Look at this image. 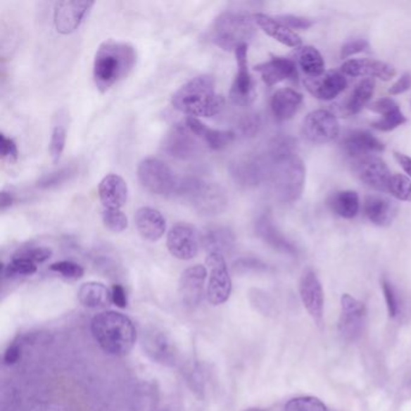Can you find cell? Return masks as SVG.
<instances>
[{"label": "cell", "mask_w": 411, "mask_h": 411, "mask_svg": "<svg viewBox=\"0 0 411 411\" xmlns=\"http://www.w3.org/2000/svg\"><path fill=\"white\" fill-rule=\"evenodd\" d=\"M137 64V51L129 42L106 40L98 47L93 62V79L101 92L109 91L129 75Z\"/></svg>", "instance_id": "obj_1"}, {"label": "cell", "mask_w": 411, "mask_h": 411, "mask_svg": "<svg viewBox=\"0 0 411 411\" xmlns=\"http://www.w3.org/2000/svg\"><path fill=\"white\" fill-rule=\"evenodd\" d=\"M172 105L189 118H209L223 109L225 98L216 91L213 76L199 75L172 94Z\"/></svg>", "instance_id": "obj_2"}, {"label": "cell", "mask_w": 411, "mask_h": 411, "mask_svg": "<svg viewBox=\"0 0 411 411\" xmlns=\"http://www.w3.org/2000/svg\"><path fill=\"white\" fill-rule=\"evenodd\" d=\"M91 331L101 350L113 356H125L130 353L138 338L133 321L118 311L96 315L91 323Z\"/></svg>", "instance_id": "obj_3"}, {"label": "cell", "mask_w": 411, "mask_h": 411, "mask_svg": "<svg viewBox=\"0 0 411 411\" xmlns=\"http://www.w3.org/2000/svg\"><path fill=\"white\" fill-rule=\"evenodd\" d=\"M256 33L253 17L239 11H225L215 20L210 30V40L223 50H236L248 45Z\"/></svg>", "instance_id": "obj_4"}, {"label": "cell", "mask_w": 411, "mask_h": 411, "mask_svg": "<svg viewBox=\"0 0 411 411\" xmlns=\"http://www.w3.org/2000/svg\"><path fill=\"white\" fill-rule=\"evenodd\" d=\"M272 175L277 196L282 202L298 201L305 185V165L296 152L270 160Z\"/></svg>", "instance_id": "obj_5"}, {"label": "cell", "mask_w": 411, "mask_h": 411, "mask_svg": "<svg viewBox=\"0 0 411 411\" xmlns=\"http://www.w3.org/2000/svg\"><path fill=\"white\" fill-rule=\"evenodd\" d=\"M175 196L187 199L197 213L206 216L221 214L227 206V196L222 187L197 177L179 180Z\"/></svg>", "instance_id": "obj_6"}, {"label": "cell", "mask_w": 411, "mask_h": 411, "mask_svg": "<svg viewBox=\"0 0 411 411\" xmlns=\"http://www.w3.org/2000/svg\"><path fill=\"white\" fill-rule=\"evenodd\" d=\"M138 179L144 189L160 196H175L179 180L168 164L158 158H146L138 167Z\"/></svg>", "instance_id": "obj_7"}, {"label": "cell", "mask_w": 411, "mask_h": 411, "mask_svg": "<svg viewBox=\"0 0 411 411\" xmlns=\"http://www.w3.org/2000/svg\"><path fill=\"white\" fill-rule=\"evenodd\" d=\"M339 122L328 110H315L303 121L302 134L311 144L331 143L339 135Z\"/></svg>", "instance_id": "obj_8"}, {"label": "cell", "mask_w": 411, "mask_h": 411, "mask_svg": "<svg viewBox=\"0 0 411 411\" xmlns=\"http://www.w3.org/2000/svg\"><path fill=\"white\" fill-rule=\"evenodd\" d=\"M231 175L239 185L253 187L272 175V163L267 155L244 156L231 164Z\"/></svg>", "instance_id": "obj_9"}, {"label": "cell", "mask_w": 411, "mask_h": 411, "mask_svg": "<svg viewBox=\"0 0 411 411\" xmlns=\"http://www.w3.org/2000/svg\"><path fill=\"white\" fill-rule=\"evenodd\" d=\"M206 265L209 268V282L206 296L210 304L221 305L229 299L232 292V282L226 260L221 253L211 252L206 257Z\"/></svg>", "instance_id": "obj_10"}, {"label": "cell", "mask_w": 411, "mask_h": 411, "mask_svg": "<svg viewBox=\"0 0 411 411\" xmlns=\"http://www.w3.org/2000/svg\"><path fill=\"white\" fill-rule=\"evenodd\" d=\"M94 3L80 0H65L55 4L53 23L56 30L62 35H69L77 30Z\"/></svg>", "instance_id": "obj_11"}, {"label": "cell", "mask_w": 411, "mask_h": 411, "mask_svg": "<svg viewBox=\"0 0 411 411\" xmlns=\"http://www.w3.org/2000/svg\"><path fill=\"white\" fill-rule=\"evenodd\" d=\"M167 246L172 256L177 260H192L199 251V238L196 228L189 223H177L168 232Z\"/></svg>", "instance_id": "obj_12"}, {"label": "cell", "mask_w": 411, "mask_h": 411, "mask_svg": "<svg viewBox=\"0 0 411 411\" xmlns=\"http://www.w3.org/2000/svg\"><path fill=\"white\" fill-rule=\"evenodd\" d=\"M162 150L170 157L186 160L196 157L201 152V146L197 141V137L185 125L174 127L165 135Z\"/></svg>", "instance_id": "obj_13"}, {"label": "cell", "mask_w": 411, "mask_h": 411, "mask_svg": "<svg viewBox=\"0 0 411 411\" xmlns=\"http://www.w3.org/2000/svg\"><path fill=\"white\" fill-rule=\"evenodd\" d=\"M340 145L345 155L355 162L365 160L367 157L375 156V153L385 150V145L381 140L367 130H353L343 139Z\"/></svg>", "instance_id": "obj_14"}, {"label": "cell", "mask_w": 411, "mask_h": 411, "mask_svg": "<svg viewBox=\"0 0 411 411\" xmlns=\"http://www.w3.org/2000/svg\"><path fill=\"white\" fill-rule=\"evenodd\" d=\"M355 163L357 174L365 185L378 192H387L392 174L385 160L378 156H370Z\"/></svg>", "instance_id": "obj_15"}, {"label": "cell", "mask_w": 411, "mask_h": 411, "mask_svg": "<svg viewBox=\"0 0 411 411\" xmlns=\"http://www.w3.org/2000/svg\"><path fill=\"white\" fill-rule=\"evenodd\" d=\"M235 58L238 72L235 75L234 82L232 84L231 97L236 104H250L255 97V93L253 81L248 70V45H241L235 50Z\"/></svg>", "instance_id": "obj_16"}, {"label": "cell", "mask_w": 411, "mask_h": 411, "mask_svg": "<svg viewBox=\"0 0 411 411\" xmlns=\"http://www.w3.org/2000/svg\"><path fill=\"white\" fill-rule=\"evenodd\" d=\"M299 294L303 304L317 323L322 322L324 294L319 277L314 272H305L299 282Z\"/></svg>", "instance_id": "obj_17"}, {"label": "cell", "mask_w": 411, "mask_h": 411, "mask_svg": "<svg viewBox=\"0 0 411 411\" xmlns=\"http://www.w3.org/2000/svg\"><path fill=\"white\" fill-rule=\"evenodd\" d=\"M304 84L315 98L331 101L348 87V80L341 72H324L322 75L305 77Z\"/></svg>", "instance_id": "obj_18"}, {"label": "cell", "mask_w": 411, "mask_h": 411, "mask_svg": "<svg viewBox=\"0 0 411 411\" xmlns=\"http://www.w3.org/2000/svg\"><path fill=\"white\" fill-rule=\"evenodd\" d=\"M365 308L363 303L353 298L350 294L341 297V315L339 320V331L345 338L355 339L361 334L365 322Z\"/></svg>", "instance_id": "obj_19"}, {"label": "cell", "mask_w": 411, "mask_h": 411, "mask_svg": "<svg viewBox=\"0 0 411 411\" xmlns=\"http://www.w3.org/2000/svg\"><path fill=\"white\" fill-rule=\"evenodd\" d=\"M206 277L208 270L204 265H201L189 267L182 273L179 291L182 302L185 303L186 305L196 307L202 302Z\"/></svg>", "instance_id": "obj_20"}, {"label": "cell", "mask_w": 411, "mask_h": 411, "mask_svg": "<svg viewBox=\"0 0 411 411\" xmlns=\"http://www.w3.org/2000/svg\"><path fill=\"white\" fill-rule=\"evenodd\" d=\"M255 70L260 72L262 80L265 81V84L269 87L284 81L297 80L298 76L296 62L284 57H273L267 62L256 65Z\"/></svg>", "instance_id": "obj_21"}, {"label": "cell", "mask_w": 411, "mask_h": 411, "mask_svg": "<svg viewBox=\"0 0 411 411\" xmlns=\"http://www.w3.org/2000/svg\"><path fill=\"white\" fill-rule=\"evenodd\" d=\"M341 72L350 76H369L382 81H390L396 76V69L391 64L378 59H348L341 65Z\"/></svg>", "instance_id": "obj_22"}, {"label": "cell", "mask_w": 411, "mask_h": 411, "mask_svg": "<svg viewBox=\"0 0 411 411\" xmlns=\"http://www.w3.org/2000/svg\"><path fill=\"white\" fill-rule=\"evenodd\" d=\"M144 350L152 361L164 365H172L175 361V348L167 334L157 329L144 331Z\"/></svg>", "instance_id": "obj_23"}, {"label": "cell", "mask_w": 411, "mask_h": 411, "mask_svg": "<svg viewBox=\"0 0 411 411\" xmlns=\"http://www.w3.org/2000/svg\"><path fill=\"white\" fill-rule=\"evenodd\" d=\"M256 233L260 239L268 244L269 246L275 248L279 252L287 255H297V248L291 240L287 239L282 231L274 222L273 216L265 213L260 215L256 221Z\"/></svg>", "instance_id": "obj_24"}, {"label": "cell", "mask_w": 411, "mask_h": 411, "mask_svg": "<svg viewBox=\"0 0 411 411\" xmlns=\"http://www.w3.org/2000/svg\"><path fill=\"white\" fill-rule=\"evenodd\" d=\"M98 194L104 209H121L128 199V186L120 175L109 174L101 181Z\"/></svg>", "instance_id": "obj_25"}, {"label": "cell", "mask_w": 411, "mask_h": 411, "mask_svg": "<svg viewBox=\"0 0 411 411\" xmlns=\"http://www.w3.org/2000/svg\"><path fill=\"white\" fill-rule=\"evenodd\" d=\"M135 225L139 234L147 241H158L167 229V223L163 215L158 210L144 206L135 214Z\"/></svg>", "instance_id": "obj_26"}, {"label": "cell", "mask_w": 411, "mask_h": 411, "mask_svg": "<svg viewBox=\"0 0 411 411\" xmlns=\"http://www.w3.org/2000/svg\"><path fill=\"white\" fill-rule=\"evenodd\" d=\"M365 214L370 222L379 227L390 226L395 221L398 208L388 198L370 194L365 199Z\"/></svg>", "instance_id": "obj_27"}, {"label": "cell", "mask_w": 411, "mask_h": 411, "mask_svg": "<svg viewBox=\"0 0 411 411\" xmlns=\"http://www.w3.org/2000/svg\"><path fill=\"white\" fill-rule=\"evenodd\" d=\"M369 110L381 115V118L373 122L372 125L375 129L381 130V132H391L398 128L399 126H403L407 122V118L404 116L399 105L391 98H381L379 101H374L373 104L369 105Z\"/></svg>", "instance_id": "obj_28"}, {"label": "cell", "mask_w": 411, "mask_h": 411, "mask_svg": "<svg viewBox=\"0 0 411 411\" xmlns=\"http://www.w3.org/2000/svg\"><path fill=\"white\" fill-rule=\"evenodd\" d=\"M253 21L260 30H263L270 38L275 39L277 42H282V45L289 47H299L302 45V39L294 30L282 25L277 21L275 17H270L265 13H257L252 15Z\"/></svg>", "instance_id": "obj_29"}, {"label": "cell", "mask_w": 411, "mask_h": 411, "mask_svg": "<svg viewBox=\"0 0 411 411\" xmlns=\"http://www.w3.org/2000/svg\"><path fill=\"white\" fill-rule=\"evenodd\" d=\"M186 126L198 139H202L203 141L215 151L223 150L225 147L234 141V132L213 129L196 118H187Z\"/></svg>", "instance_id": "obj_30"}, {"label": "cell", "mask_w": 411, "mask_h": 411, "mask_svg": "<svg viewBox=\"0 0 411 411\" xmlns=\"http://www.w3.org/2000/svg\"><path fill=\"white\" fill-rule=\"evenodd\" d=\"M303 103L301 93L292 89H280L274 93L270 108L277 121H287L293 118Z\"/></svg>", "instance_id": "obj_31"}, {"label": "cell", "mask_w": 411, "mask_h": 411, "mask_svg": "<svg viewBox=\"0 0 411 411\" xmlns=\"http://www.w3.org/2000/svg\"><path fill=\"white\" fill-rule=\"evenodd\" d=\"M79 301L84 307L89 309H101L111 302V290L101 282H84L79 290Z\"/></svg>", "instance_id": "obj_32"}, {"label": "cell", "mask_w": 411, "mask_h": 411, "mask_svg": "<svg viewBox=\"0 0 411 411\" xmlns=\"http://www.w3.org/2000/svg\"><path fill=\"white\" fill-rule=\"evenodd\" d=\"M328 204L334 214L346 220L356 217L360 211V197L356 191L353 189L336 192L331 196Z\"/></svg>", "instance_id": "obj_33"}, {"label": "cell", "mask_w": 411, "mask_h": 411, "mask_svg": "<svg viewBox=\"0 0 411 411\" xmlns=\"http://www.w3.org/2000/svg\"><path fill=\"white\" fill-rule=\"evenodd\" d=\"M234 241L233 232L227 227H211L203 235V245L209 253L217 252L222 255V252L233 248Z\"/></svg>", "instance_id": "obj_34"}, {"label": "cell", "mask_w": 411, "mask_h": 411, "mask_svg": "<svg viewBox=\"0 0 411 411\" xmlns=\"http://www.w3.org/2000/svg\"><path fill=\"white\" fill-rule=\"evenodd\" d=\"M374 91H375V81L372 79H365L360 84H357L346 101L345 113L348 115H356L360 113L373 97Z\"/></svg>", "instance_id": "obj_35"}, {"label": "cell", "mask_w": 411, "mask_h": 411, "mask_svg": "<svg viewBox=\"0 0 411 411\" xmlns=\"http://www.w3.org/2000/svg\"><path fill=\"white\" fill-rule=\"evenodd\" d=\"M297 58L299 67L307 74V77L322 75L324 72V61L322 55L314 46L302 47L299 50Z\"/></svg>", "instance_id": "obj_36"}, {"label": "cell", "mask_w": 411, "mask_h": 411, "mask_svg": "<svg viewBox=\"0 0 411 411\" xmlns=\"http://www.w3.org/2000/svg\"><path fill=\"white\" fill-rule=\"evenodd\" d=\"M76 170L74 165H69V167H64V168L58 169L56 172L46 174L38 181V187L42 189H56L58 186L63 185L69 180H72V177H75Z\"/></svg>", "instance_id": "obj_37"}, {"label": "cell", "mask_w": 411, "mask_h": 411, "mask_svg": "<svg viewBox=\"0 0 411 411\" xmlns=\"http://www.w3.org/2000/svg\"><path fill=\"white\" fill-rule=\"evenodd\" d=\"M38 265L23 257L13 256L8 265L3 267L5 277H27L37 273Z\"/></svg>", "instance_id": "obj_38"}, {"label": "cell", "mask_w": 411, "mask_h": 411, "mask_svg": "<svg viewBox=\"0 0 411 411\" xmlns=\"http://www.w3.org/2000/svg\"><path fill=\"white\" fill-rule=\"evenodd\" d=\"M387 192L400 202H411L410 177L402 175V174L392 175Z\"/></svg>", "instance_id": "obj_39"}, {"label": "cell", "mask_w": 411, "mask_h": 411, "mask_svg": "<svg viewBox=\"0 0 411 411\" xmlns=\"http://www.w3.org/2000/svg\"><path fill=\"white\" fill-rule=\"evenodd\" d=\"M262 127V118L256 113H244L236 125V132L243 138H253Z\"/></svg>", "instance_id": "obj_40"}, {"label": "cell", "mask_w": 411, "mask_h": 411, "mask_svg": "<svg viewBox=\"0 0 411 411\" xmlns=\"http://www.w3.org/2000/svg\"><path fill=\"white\" fill-rule=\"evenodd\" d=\"M285 411H328V407L319 398L305 396L291 399L286 404Z\"/></svg>", "instance_id": "obj_41"}, {"label": "cell", "mask_w": 411, "mask_h": 411, "mask_svg": "<svg viewBox=\"0 0 411 411\" xmlns=\"http://www.w3.org/2000/svg\"><path fill=\"white\" fill-rule=\"evenodd\" d=\"M103 222L108 229L115 233L126 231L128 227V218L120 209H104Z\"/></svg>", "instance_id": "obj_42"}, {"label": "cell", "mask_w": 411, "mask_h": 411, "mask_svg": "<svg viewBox=\"0 0 411 411\" xmlns=\"http://www.w3.org/2000/svg\"><path fill=\"white\" fill-rule=\"evenodd\" d=\"M382 292L386 302L387 311L392 319H395L399 315L400 310V304H399L398 293L392 285V282H388L387 279H382L381 282Z\"/></svg>", "instance_id": "obj_43"}, {"label": "cell", "mask_w": 411, "mask_h": 411, "mask_svg": "<svg viewBox=\"0 0 411 411\" xmlns=\"http://www.w3.org/2000/svg\"><path fill=\"white\" fill-rule=\"evenodd\" d=\"M50 270L58 273L62 277L72 280H79L84 277V270L80 265H77L72 260H61L50 265Z\"/></svg>", "instance_id": "obj_44"}, {"label": "cell", "mask_w": 411, "mask_h": 411, "mask_svg": "<svg viewBox=\"0 0 411 411\" xmlns=\"http://www.w3.org/2000/svg\"><path fill=\"white\" fill-rule=\"evenodd\" d=\"M65 140H67V132L63 126H56L52 130L50 140V155L52 160L57 163L61 156L63 153L65 147Z\"/></svg>", "instance_id": "obj_45"}, {"label": "cell", "mask_w": 411, "mask_h": 411, "mask_svg": "<svg viewBox=\"0 0 411 411\" xmlns=\"http://www.w3.org/2000/svg\"><path fill=\"white\" fill-rule=\"evenodd\" d=\"M15 256L23 257L27 260H32L35 265L44 263L52 257V250L45 246H34V248H23L15 253Z\"/></svg>", "instance_id": "obj_46"}, {"label": "cell", "mask_w": 411, "mask_h": 411, "mask_svg": "<svg viewBox=\"0 0 411 411\" xmlns=\"http://www.w3.org/2000/svg\"><path fill=\"white\" fill-rule=\"evenodd\" d=\"M0 151L3 160L8 163H16L18 160V148L13 139L8 138L6 135L0 134Z\"/></svg>", "instance_id": "obj_47"}, {"label": "cell", "mask_w": 411, "mask_h": 411, "mask_svg": "<svg viewBox=\"0 0 411 411\" xmlns=\"http://www.w3.org/2000/svg\"><path fill=\"white\" fill-rule=\"evenodd\" d=\"M277 21L282 22V25L289 27L290 30H307L314 25V22L307 17L296 16V15H282L275 17Z\"/></svg>", "instance_id": "obj_48"}, {"label": "cell", "mask_w": 411, "mask_h": 411, "mask_svg": "<svg viewBox=\"0 0 411 411\" xmlns=\"http://www.w3.org/2000/svg\"><path fill=\"white\" fill-rule=\"evenodd\" d=\"M369 49V42L365 40V39H355L351 42H348L343 45L341 51H340V57L341 58H348L351 56L361 53Z\"/></svg>", "instance_id": "obj_49"}, {"label": "cell", "mask_w": 411, "mask_h": 411, "mask_svg": "<svg viewBox=\"0 0 411 411\" xmlns=\"http://www.w3.org/2000/svg\"><path fill=\"white\" fill-rule=\"evenodd\" d=\"M411 89V74L410 72H405L403 75L399 77L398 80L396 81L395 84L391 86L388 92L392 96H398V94H403Z\"/></svg>", "instance_id": "obj_50"}, {"label": "cell", "mask_w": 411, "mask_h": 411, "mask_svg": "<svg viewBox=\"0 0 411 411\" xmlns=\"http://www.w3.org/2000/svg\"><path fill=\"white\" fill-rule=\"evenodd\" d=\"M111 302H113L116 307L121 308V309L127 307L128 299H127L126 291L123 289V286H113V289H111Z\"/></svg>", "instance_id": "obj_51"}, {"label": "cell", "mask_w": 411, "mask_h": 411, "mask_svg": "<svg viewBox=\"0 0 411 411\" xmlns=\"http://www.w3.org/2000/svg\"><path fill=\"white\" fill-rule=\"evenodd\" d=\"M21 358V348L18 345L13 344L6 348L4 353V363L6 365H13Z\"/></svg>", "instance_id": "obj_52"}, {"label": "cell", "mask_w": 411, "mask_h": 411, "mask_svg": "<svg viewBox=\"0 0 411 411\" xmlns=\"http://www.w3.org/2000/svg\"><path fill=\"white\" fill-rule=\"evenodd\" d=\"M395 158L399 165L403 168L404 172H407V177L411 179V157L400 152H395Z\"/></svg>", "instance_id": "obj_53"}, {"label": "cell", "mask_w": 411, "mask_h": 411, "mask_svg": "<svg viewBox=\"0 0 411 411\" xmlns=\"http://www.w3.org/2000/svg\"><path fill=\"white\" fill-rule=\"evenodd\" d=\"M15 203V196L8 191H3L1 192V198H0V206H1V211L10 208Z\"/></svg>", "instance_id": "obj_54"}, {"label": "cell", "mask_w": 411, "mask_h": 411, "mask_svg": "<svg viewBox=\"0 0 411 411\" xmlns=\"http://www.w3.org/2000/svg\"><path fill=\"white\" fill-rule=\"evenodd\" d=\"M248 411H263V410H260V409H250V410Z\"/></svg>", "instance_id": "obj_55"}]
</instances>
